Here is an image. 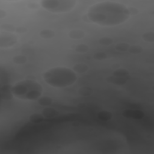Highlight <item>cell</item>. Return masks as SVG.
<instances>
[{
    "label": "cell",
    "mask_w": 154,
    "mask_h": 154,
    "mask_svg": "<svg viewBox=\"0 0 154 154\" xmlns=\"http://www.w3.org/2000/svg\"><path fill=\"white\" fill-rule=\"evenodd\" d=\"M131 16L130 9L124 4L104 1L91 6L87 12L88 19L101 27H113L127 22Z\"/></svg>",
    "instance_id": "cell-1"
},
{
    "label": "cell",
    "mask_w": 154,
    "mask_h": 154,
    "mask_svg": "<svg viewBox=\"0 0 154 154\" xmlns=\"http://www.w3.org/2000/svg\"><path fill=\"white\" fill-rule=\"evenodd\" d=\"M84 33L82 30H80L79 29H73L69 33V36L75 40H79L84 37Z\"/></svg>",
    "instance_id": "cell-6"
},
{
    "label": "cell",
    "mask_w": 154,
    "mask_h": 154,
    "mask_svg": "<svg viewBox=\"0 0 154 154\" xmlns=\"http://www.w3.org/2000/svg\"><path fill=\"white\" fill-rule=\"evenodd\" d=\"M98 117L100 119L104 120H107L111 118V114L108 112H102L100 113V114L98 115Z\"/></svg>",
    "instance_id": "cell-19"
},
{
    "label": "cell",
    "mask_w": 154,
    "mask_h": 154,
    "mask_svg": "<svg viewBox=\"0 0 154 154\" xmlns=\"http://www.w3.org/2000/svg\"><path fill=\"white\" fill-rule=\"evenodd\" d=\"M43 91L42 85L32 80L19 81L11 88L13 97L24 101L38 100L42 97Z\"/></svg>",
    "instance_id": "cell-3"
},
{
    "label": "cell",
    "mask_w": 154,
    "mask_h": 154,
    "mask_svg": "<svg viewBox=\"0 0 154 154\" xmlns=\"http://www.w3.org/2000/svg\"><path fill=\"white\" fill-rule=\"evenodd\" d=\"M39 35L43 39H51L54 36L55 33L52 30L50 29H45L41 31L39 33Z\"/></svg>",
    "instance_id": "cell-8"
},
{
    "label": "cell",
    "mask_w": 154,
    "mask_h": 154,
    "mask_svg": "<svg viewBox=\"0 0 154 154\" xmlns=\"http://www.w3.org/2000/svg\"><path fill=\"white\" fill-rule=\"evenodd\" d=\"M18 37L16 35L11 32H5L1 33L0 36V48L2 49H8L18 42Z\"/></svg>",
    "instance_id": "cell-5"
},
{
    "label": "cell",
    "mask_w": 154,
    "mask_h": 154,
    "mask_svg": "<svg viewBox=\"0 0 154 154\" xmlns=\"http://www.w3.org/2000/svg\"><path fill=\"white\" fill-rule=\"evenodd\" d=\"M27 57L25 56L21 55H16L13 58V61L14 62V63L18 64V65L24 64L27 62Z\"/></svg>",
    "instance_id": "cell-11"
},
{
    "label": "cell",
    "mask_w": 154,
    "mask_h": 154,
    "mask_svg": "<svg viewBox=\"0 0 154 154\" xmlns=\"http://www.w3.org/2000/svg\"><path fill=\"white\" fill-rule=\"evenodd\" d=\"M56 110L51 108H46L43 110L42 115L44 117L50 118L55 116L56 115Z\"/></svg>",
    "instance_id": "cell-10"
},
{
    "label": "cell",
    "mask_w": 154,
    "mask_h": 154,
    "mask_svg": "<svg viewBox=\"0 0 154 154\" xmlns=\"http://www.w3.org/2000/svg\"><path fill=\"white\" fill-rule=\"evenodd\" d=\"M12 87H9V85H5V87L1 88V98L5 100H9L13 97L12 91H11Z\"/></svg>",
    "instance_id": "cell-7"
},
{
    "label": "cell",
    "mask_w": 154,
    "mask_h": 154,
    "mask_svg": "<svg viewBox=\"0 0 154 154\" xmlns=\"http://www.w3.org/2000/svg\"><path fill=\"white\" fill-rule=\"evenodd\" d=\"M143 39L147 42H153L154 41V35L153 32H147L143 35Z\"/></svg>",
    "instance_id": "cell-14"
},
{
    "label": "cell",
    "mask_w": 154,
    "mask_h": 154,
    "mask_svg": "<svg viewBox=\"0 0 154 154\" xmlns=\"http://www.w3.org/2000/svg\"><path fill=\"white\" fill-rule=\"evenodd\" d=\"M77 4L74 0H44L41 6L45 10L54 13H66L71 11Z\"/></svg>",
    "instance_id": "cell-4"
},
{
    "label": "cell",
    "mask_w": 154,
    "mask_h": 154,
    "mask_svg": "<svg viewBox=\"0 0 154 154\" xmlns=\"http://www.w3.org/2000/svg\"><path fill=\"white\" fill-rule=\"evenodd\" d=\"M88 69V67L83 63H78L77 64L74 66L73 70L75 72H78V73H84L86 71H87Z\"/></svg>",
    "instance_id": "cell-9"
},
{
    "label": "cell",
    "mask_w": 154,
    "mask_h": 154,
    "mask_svg": "<svg viewBox=\"0 0 154 154\" xmlns=\"http://www.w3.org/2000/svg\"><path fill=\"white\" fill-rule=\"evenodd\" d=\"M99 42L101 45L106 46V45H109L113 43V40L110 38L104 37V38H101L99 41Z\"/></svg>",
    "instance_id": "cell-16"
},
{
    "label": "cell",
    "mask_w": 154,
    "mask_h": 154,
    "mask_svg": "<svg viewBox=\"0 0 154 154\" xmlns=\"http://www.w3.org/2000/svg\"><path fill=\"white\" fill-rule=\"evenodd\" d=\"M76 51H77L78 52H80V53H84L85 52H87L88 50V46L84 43L78 45L76 48H75Z\"/></svg>",
    "instance_id": "cell-15"
},
{
    "label": "cell",
    "mask_w": 154,
    "mask_h": 154,
    "mask_svg": "<svg viewBox=\"0 0 154 154\" xmlns=\"http://www.w3.org/2000/svg\"><path fill=\"white\" fill-rule=\"evenodd\" d=\"M128 49L129 51L132 54H139L142 51V48L137 45L130 46L129 47Z\"/></svg>",
    "instance_id": "cell-17"
},
{
    "label": "cell",
    "mask_w": 154,
    "mask_h": 154,
    "mask_svg": "<svg viewBox=\"0 0 154 154\" xmlns=\"http://www.w3.org/2000/svg\"><path fill=\"white\" fill-rule=\"evenodd\" d=\"M38 102L42 106H48L51 104L52 100L49 97H41L38 99Z\"/></svg>",
    "instance_id": "cell-12"
},
{
    "label": "cell",
    "mask_w": 154,
    "mask_h": 154,
    "mask_svg": "<svg viewBox=\"0 0 154 154\" xmlns=\"http://www.w3.org/2000/svg\"><path fill=\"white\" fill-rule=\"evenodd\" d=\"M116 49L119 51H125L129 49V46L127 43H120L116 45Z\"/></svg>",
    "instance_id": "cell-18"
},
{
    "label": "cell",
    "mask_w": 154,
    "mask_h": 154,
    "mask_svg": "<svg viewBox=\"0 0 154 154\" xmlns=\"http://www.w3.org/2000/svg\"><path fill=\"white\" fill-rule=\"evenodd\" d=\"M43 79L49 86L62 88L72 85L77 80L76 72L68 68L55 67L47 70L43 75Z\"/></svg>",
    "instance_id": "cell-2"
},
{
    "label": "cell",
    "mask_w": 154,
    "mask_h": 154,
    "mask_svg": "<svg viewBox=\"0 0 154 154\" xmlns=\"http://www.w3.org/2000/svg\"><path fill=\"white\" fill-rule=\"evenodd\" d=\"M107 58V55L104 52H97L94 55V58L97 60H102Z\"/></svg>",
    "instance_id": "cell-20"
},
{
    "label": "cell",
    "mask_w": 154,
    "mask_h": 154,
    "mask_svg": "<svg viewBox=\"0 0 154 154\" xmlns=\"http://www.w3.org/2000/svg\"><path fill=\"white\" fill-rule=\"evenodd\" d=\"M44 117L42 114H33L29 117V120L33 122H39L43 120Z\"/></svg>",
    "instance_id": "cell-13"
}]
</instances>
